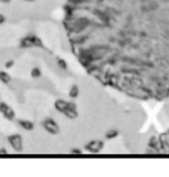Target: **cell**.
<instances>
[{
	"instance_id": "obj_1",
	"label": "cell",
	"mask_w": 169,
	"mask_h": 177,
	"mask_svg": "<svg viewBox=\"0 0 169 177\" xmlns=\"http://www.w3.org/2000/svg\"><path fill=\"white\" fill-rule=\"evenodd\" d=\"M20 47L21 48H44L45 45L43 40L36 35H29L27 37H23L20 40Z\"/></svg>"
},
{
	"instance_id": "obj_2",
	"label": "cell",
	"mask_w": 169,
	"mask_h": 177,
	"mask_svg": "<svg viewBox=\"0 0 169 177\" xmlns=\"http://www.w3.org/2000/svg\"><path fill=\"white\" fill-rule=\"evenodd\" d=\"M7 141L15 152L21 153L23 151V138H22V136H21L20 133H12V135H9L7 137Z\"/></svg>"
},
{
	"instance_id": "obj_3",
	"label": "cell",
	"mask_w": 169,
	"mask_h": 177,
	"mask_svg": "<svg viewBox=\"0 0 169 177\" xmlns=\"http://www.w3.org/2000/svg\"><path fill=\"white\" fill-rule=\"evenodd\" d=\"M0 114L7 121H14L16 117L15 110L11 105H8L5 101H0Z\"/></svg>"
},
{
	"instance_id": "obj_4",
	"label": "cell",
	"mask_w": 169,
	"mask_h": 177,
	"mask_svg": "<svg viewBox=\"0 0 169 177\" xmlns=\"http://www.w3.org/2000/svg\"><path fill=\"white\" fill-rule=\"evenodd\" d=\"M41 125H43V128L45 129V131L51 133V135H58V133L60 132V127H59V124H58L53 119H51V117L45 119V120L41 122Z\"/></svg>"
},
{
	"instance_id": "obj_5",
	"label": "cell",
	"mask_w": 169,
	"mask_h": 177,
	"mask_svg": "<svg viewBox=\"0 0 169 177\" xmlns=\"http://www.w3.org/2000/svg\"><path fill=\"white\" fill-rule=\"evenodd\" d=\"M70 104H72V102L66 101V100H63V99H58V100L54 102V108H55L58 112L64 113L69 107H70Z\"/></svg>"
},
{
	"instance_id": "obj_6",
	"label": "cell",
	"mask_w": 169,
	"mask_h": 177,
	"mask_svg": "<svg viewBox=\"0 0 169 177\" xmlns=\"http://www.w3.org/2000/svg\"><path fill=\"white\" fill-rule=\"evenodd\" d=\"M17 124L20 125L23 130L27 131H32L35 129V123L30 120H24V119H19L17 120Z\"/></svg>"
},
{
	"instance_id": "obj_7",
	"label": "cell",
	"mask_w": 169,
	"mask_h": 177,
	"mask_svg": "<svg viewBox=\"0 0 169 177\" xmlns=\"http://www.w3.org/2000/svg\"><path fill=\"white\" fill-rule=\"evenodd\" d=\"M0 82L5 85L11 84V82H12V76H11V74H8L6 70H0Z\"/></svg>"
},
{
	"instance_id": "obj_8",
	"label": "cell",
	"mask_w": 169,
	"mask_h": 177,
	"mask_svg": "<svg viewBox=\"0 0 169 177\" xmlns=\"http://www.w3.org/2000/svg\"><path fill=\"white\" fill-rule=\"evenodd\" d=\"M55 60H56V64H58V67H59L60 69H62V70H66V69L68 68L67 62H66V60H64V59H62V58H60V56H56Z\"/></svg>"
},
{
	"instance_id": "obj_9",
	"label": "cell",
	"mask_w": 169,
	"mask_h": 177,
	"mask_svg": "<svg viewBox=\"0 0 169 177\" xmlns=\"http://www.w3.org/2000/svg\"><path fill=\"white\" fill-rule=\"evenodd\" d=\"M30 75H31L32 78H39V77H41V70H40L38 67H33V68L31 69Z\"/></svg>"
},
{
	"instance_id": "obj_10",
	"label": "cell",
	"mask_w": 169,
	"mask_h": 177,
	"mask_svg": "<svg viewBox=\"0 0 169 177\" xmlns=\"http://www.w3.org/2000/svg\"><path fill=\"white\" fill-rule=\"evenodd\" d=\"M77 96H78V88L76 85H74V86H72L70 91H69V97L70 98H76Z\"/></svg>"
},
{
	"instance_id": "obj_11",
	"label": "cell",
	"mask_w": 169,
	"mask_h": 177,
	"mask_svg": "<svg viewBox=\"0 0 169 177\" xmlns=\"http://www.w3.org/2000/svg\"><path fill=\"white\" fill-rule=\"evenodd\" d=\"M14 63H15V61L14 60H8L5 62V68L6 69H9V68H12L13 66H14Z\"/></svg>"
},
{
	"instance_id": "obj_12",
	"label": "cell",
	"mask_w": 169,
	"mask_h": 177,
	"mask_svg": "<svg viewBox=\"0 0 169 177\" xmlns=\"http://www.w3.org/2000/svg\"><path fill=\"white\" fill-rule=\"evenodd\" d=\"M5 22H6V16H5L4 14H1V13H0V25H1V24H4Z\"/></svg>"
},
{
	"instance_id": "obj_13",
	"label": "cell",
	"mask_w": 169,
	"mask_h": 177,
	"mask_svg": "<svg viewBox=\"0 0 169 177\" xmlns=\"http://www.w3.org/2000/svg\"><path fill=\"white\" fill-rule=\"evenodd\" d=\"M0 2H1V4L7 5V4H11V2H12V0H0Z\"/></svg>"
},
{
	"instance_id": "obj_14",
	"label": "cell",
	"mask_w": 169,
	"mask_h": 177,
	"mask_svg": "<svg viewBox=\"0 0 169 177\" xmlns=\"http://www.w3.org/2000/svg\"><path fill=\"white\" fill-rule=\"evenodd\" d=\"M23 1H27V2H33V1H37V0H23Z\"/></svg>"
}]
</instances>
